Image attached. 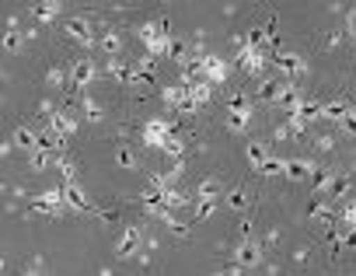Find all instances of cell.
<instances>
[{
	"label": "cell",
	"mask_w": 356,
	"mask_h": 276,
	"mask_svg": "<svg viewBox=\"0 0 356 276\" xmlns=\"http://www.w3.org/2000/svg\"><path fill=\"white\" fill-rule=\"evenodd\" d=\"M136 39L143 42V53H150V56H168L171 42H175L168 22H143V25H136Z\"/></svg>",
	"instance_id": "1"
},
{
	"label": "cell",
	"mask_w": 356,
	"mask_h": 276,
	"mask_svg": "<svg viewBox=\"0 0 356 276\" xmlns=\"http://www.w3.org/2000/svg\"><path fill=\"white\" fill-rule=\"evenodd\" d=\"M220 206H224V189H220V182H213V179L200 182L196 193H193V217H196V220H210Z\"/></svg>",
	"instance_id": "2"
},
{
	"label": "cell",
	"mask_w": 356,
	"mask_h": 276,
	"mask_svg": "<svg viewBox=\"0 0 356 276\" xmlns=\"http://www.w3.org/2000/svg\"><path fill=\"white\" fill-rule=\"evenodd\" d=\"M252 119H255V105L241 95V91H234L231 98H227V115H224V122H227V129L231 133H248V126H252Z\"/></svg>",
	"instance_id": "3"
},
{
	"label": "cell",
	"mask_w": 356,
	"mask_h": 276,
	"mask_svg": "<svg viewBox=\"0 0 356 276\" xmlns=\"http://www.w3.org/2000/svg\"><path fill=\"white\" fill-rule=\"evenodd\" d=\"M234 60H238V67L248 74V77H259L262 70H266V63L273 60L262 46H255V42H248V39H241L238 42V53H234Z\"/></svg>",
	"instance_id": "4"
},
{
	"label": "cell",
	"mask_w": 356,
	"mask_h": 276,
	"mask_svg": "<svg viewBox=\"0 0 356 276\" xmlns=\"http://www.w3.org/2000/svg\"><path fill=\"white\" fill-rule=\"evenodd\" d=\"M63 35L70 39V42H77L84 53H91V49H98V29H95V22L91 18H70L67 25H63Z\"/></svg>",
	"instance_id": "5"
},
{
	"label": "cell",
	"mask_w": 356,
	"mask_h": 276,
	"mask_svg": "<svg viewBox=\"0 0 356 276\" xmlns=\"http://www.w3.org/2000/svg\"><path fill=\"white\" fill-rule=\"evenodd\" d=\"M262 266V241L259 238H241L234 248V266L231 273H255Z\"/></svg>",
	"instance_id": "6"
},
{
	"label": "cell",
	"mask_w": 356,
	"mask_h": 276,
	"mask_svg": "<svg viewBox=\"0 0 356 276\" xmlns=\"http://www.w3.org/2000/svg\"><path fill=\"white\" fill-rule=\"evenodd\" d=\"M171 133H175L171 122H168L164 115H154V119H147V122L140 126V144H143L147 151H161Z\"/></svg>",
	"instance_id": "7"
},
{
	"label": "cell",
	"mask_w": 356,
	"mask_h": 276,
	"mask_svg": "<svg viewBox=\"0 0 356 276\" xmlns=\"http://www.w3.org/2000/svg\"><path fill=\"white\" fill-rule=\"evenodd\" d=\"M32 210L42 213V217H60L67 210V200H63V182L53 186V189H42L39 196H32Z\"/></svg>",
	"instance_id": "8"
},
{
	"label": "cell",
	"mask_w": 356,
	"mask_h": 276,
	"mask_svg": "<svg viewBox=\"0 0 356 276\" xmlns=\"http://www.w3.org/2000/svg\"><path fill=\"white\" fill-rule=\"evenodd\" d=\"M300 102H304V91H300L297 81H290V77L276 81V88H273V102H269V105H276V108H283V112H293Z\"/></svg>",
	"instance_id": "9"
},
{
	"label": "cell",
	"mask_w": 356,
	"mask_h": 276,
	"mask_svg": "<svg viewBox=\"0 0 356 276\" xmlns=\"http://www.w3.org/2000/svg\"><path fill=\"white\" fill-rule=\"evenodd\" d=\"M273 63L280 67V74L283 77H290V81H300L311 67H307V60L300 56V53H293V49H276L273 53Z\"/></svg>",
	"instance_id": "10"
},
{
	"label": "cell",
	"mask_w": 356,
	"mask_h": 276,
	"mask_svg": "<svg viewBox=\"0 0 356 276\" xmlns=\"http://www.w3.org/2000/svg\"><path fill=\"white\" fill-rule=\"evenodd\" d=\"M95 81H98V63H95L88 53L77 56V60L70 63V84H74L77 91H88Z\"/></svg>",
	"instance_id": "11"
},
{
	"label": "cell",
	"mask_w": 356,
	"mask_h": 276,
	"mask_svg": "<svg viewBox=\"0 0 356 276\" xmlns=\"http://www.w3.org/2000/svg\"><path fill=\"white\" fill-rule=\"evenodd\" d=\"M136 252H143V231L136 224H126L115 238V259H133Z\"/></svg>",
	"instance_id": "12"
},
{
	"label": "cell",
	"mask_w": 356,
	"mask_h": 276,
	"mask_svg": "<svg viewBox=\"0 0 356 276\" xmlns=\"http://www.w3.org/2000/svg\"><path fill=\"white\" fill-rule=\"evenodd\" d=\"M200 67H203V77L217 88V84H227V77H231V63L224 60V56H217V53H203L200 56Z\"/></svg>",
	"instance_id": "13"
},
{
	"label": "cell",
	"mask_w": 356,
	"mask_h": 276,
	"mask_svg": "<svg viewBox=\"0 0 356 276\" xmlns=\"http://www.w3.org/2000/svg\"><path fill=\"white\" fill-rule=\"evenodd\" d=\"M49 129H53L56 136H63V140H70V136L77 133V115H74L70 108H53V112H49Z\"/></svg>",
	"instance_id": "14"
},
{
	"label": "cell",
	"mask_w": 356,
	"mask_h": 276,
	"mask_svg": "<svg viewBox=\"0 0 356 276\" xmlns=\"http://www.w3.org/2000/svg\"><path fill=\"white\" fill-rule=\"evenodd\" d=\"M63 15V0H35L32 4V22L35 25H53Z\"/></svg>",
	"instance_id": "15"
},
{
	"label": "cell",
	"mask_w": 356,
	"mask_h": 276,
	"mask_svg": "<svg viewBox=\"0 0 356 276\" xmlns=\"http://www.w3.org/2000/svg\"><path fill=\"white\" fill-rule=\"evenodd\" d=\"M63 200H67V210H74V213H91V196L77 186V179H74V182H63Z\"/></svg>",
	"instance_id": "16"
},
{
	"label": "cell",
	"mask_w": 356,
	"mask_h": 276,
	"mask_svg": "<svg viewBox=\"0 0 356 276\" xmlns=\"http://www.w3.org/2000/svg\"><path fill=\"white\" fill-rule=\"evenodd\" d=\"M314 172H318L314 161H307V158H290L283 179H290V182H304V179H314Z\"/></svg>",
	"instance_id": "17"
},
{
	"label": "cell",
	"mask_w": 356,
	"mask_h": 276,
	"mask_svg": "<svg viewBox=\"0 0 356 276\" xmlns=\"http://www.w3.org/2000/svg\"><path fill=\"white\" fill-rule=\"evenodd\" d=\"M11 147H15V151H22V154H32V151L39 147V133H35V129H29V126H18V129H15V136H11Z\"/></svg>",
	"instance_id": "18"
},
{
	"label": "cell",
	"mask_w": 356,
	"mask_h": 276,
	"mask_svg": "<svg viewBox=\"0 0 356 276\" xmlns=\"http://www.w3.org/2000/svg\"><path fill=\"white\" fill-rule=\"evenodd\" d=\"M98 49H102V56H122V35H119V29H102Z\"/></svg>",
	"instance_id": "19"
},
{
	"label": "cell",
	"mask_w": 356,
	"mask_h": 276,
	"mask_svg": "<svg viewBox=\"0 0 356 276\" xmlns=\"http://www.w3.org/2000/svg\"><path fill=\"white\" fill-rule=\"evenodd\" d=\"M346 108H349V102H346V98H332V102H321V119H325V122H332V126L339 129V122H342Z\"/></svg>",
	"instance_id": "20"
},
{
	"label": "cell",
	"mask_w": 356,
	"mask_h": 276,
	"mask_svg": "<svg viewBox=\"0 0 356 276\" xmlns=\"http://www.w3.org/2000/svg\"><path fill=\"white\" fill-rule=\"evenodd\" d=\"M335 224H342L349 231V238L356 241V200H342L339 203V220Z\"/></svg>",
	"instance_id": "21"
},
{
	"label": "cell",
	"mask_w": 356,
	"mask_h": 276,
	"mask_svg": "<svg viewBox=\"0 0 356 276\" xmlns=\"http://www.w3.org/2000/svg\"><path fill=\"white\" fill-rule=\"evenodd\" d=\"M186 88H189V98H193L196 108L210 105V98H213V84L210 81H196V84H186Z\"/></svg>",
	"instance_id": "22"
},
{
	"label": "cell",
	"mask_w": 356,
	"mask_h": 276,
	"mask_svg": "<svg viewBox=\"0 0 356 276\" xmlns=\"http://www.w3.org/2000/svg\"><path fill=\"white\" fill-rule=\"evenodd\" d=\"M245 158H248V165L259 172V168H262V161L269 158V151H266V144H262V140H248V144H245Z\"/></svg>",
	"instance_id": "23"
},
{
	"label": "cell",
	"mask_w": 356,
	"mask_h": 276,
	"mask_svg": "<svg viewBox=\"0 0 356 276\" xmlns=\"http://www.w3.org/2000/svg\"><path fill=\"white\" fill-rule=\"evenodd\" d=\"M25 158H29V168H32V172H46V168H49V161H53L56 154H53V151H46V147L39 144V147H35L32 154H25Z\"/></svg>",
	"instance_id": "24"
},
{
	"label": "cell",
	"mask_w": 356,
	"mask_h": 276,
	"mask_svg": "<svg viewBox=\"0 0 356 276\" xmlns=\"http://www.w3.org/2000/svg\"><path fill=\"white\" fill-rule=\"evenodd\" d=\"M53 168L60 172V182H74V179H77V165H74V161H70L63 151L53 158Z\"/></svg>",
	"instance_id": "25"
},
{
	"label": "cell",
	"mask_w": 356,
	"mask_h": 276,
	"mask_svg": "<svg viewBox=\"0 0 356 276\" xmlns=\"http://www.w3.org/2000/svg\"><path fill=\"white\" fill-rule=\"evenodd\" d=\"M161 154H164V158H171V161H175V158H182V154H186V140L171 133L168 140H164V147H161Z\"/></svg>",
	"instance_id": "26"
},
{
	"label": "cell",
	"mask_w": 356,
	"mask_h": 276,
	"mask_svg": "<svg viewBox=\"0 0 356 276\" xmlns=\"http://www.w3.org/2000/svg\"><path fill=\"white\" fill-rule=\"evenodd\" d=\"M81 112H84L91 122H102V119H105V108H102V105H98V102H95L88 91H84V98H81Z\"/></svg>",
	"instance_id": "27"
},
{
	"label": "cell",
	"mask_w": 356,
	"mask_h": 276,
	"mask_svg": "<svg viewBox=\"0 0 356 276\" xmlns=\"http://www.w3.org/2000/svg\"><path fill=\"white\" fill-rule=\"evenodd\" d=\"M283 172H286V161H283V158H266V161H262V168H259V175H262V179H280Z\"/></svg>",
	"instance_id": "28"
},
{
	"label": "cell",
	"mask_w": 356,
	"mask_h": 276,
	"mask_svg": "<svg viewBox=\"0 0 356 276\" xmlns=\"http://www.w3.org/2000/svg\"><path fill=\"white\" fill-rule=\"evenodd\" d=\"M112 161H115L119 168H126V172H136V154H133L129 147H115V151H112Z\"/></svg>",
	"instance_id": "29"
},
{
	"label": "cell",
	"mask_w": 356,
	"mask_h": 276,
	"mask_svg": "<svg viewBox=\"0 0 356 276\" xmlns=\"http://www.w3.org/2000/svg\"><path fill=\"white\" fill-rule=\"evenodd\" d=\"M224 206H227V210H245V206H248L245 189H231V193H224Z\"/></svg>",
	"instance_id": "30"
},
{
	"label": "cell",
	"mask_w": 356,
	"mask_h": 276,
	"mask_svg": "<svg viewBox=\"0 0 356 276\" xmlns=\"http://www.w3.org/2000/svg\"><path fill=\"white\" fill-rule=\"evenodd\" d=\"M22 49V32L11 25V29H4V53H18Z\"/></svg>",
	"instance_id": "31"
},
{
	"label": "cell",
	"mask_w": 356,
	"mask_h": 276,
	"mask_svg": "<svg viewBox=\"0 0 356 276\" xmlns=\"http://www.w3.org/2000/svg\"><path fill=\"white\" fill-rule=\"evenodd\" d=\"M70 81V70H63V67H49V74H46V84L49 88H63Z\"/></svg>",
	"instance_id": "32"
},
{
	"label": "cell",
	"mask_w": 356,
	"mask_h": 276,
	"mask_svg": "<svg viewBox=\"0 0 356 276\" xmlns=\"http://www.w3.org/2000/svg\"><path fill=\"white\" fill-rule=\"evenodd\" d=\"M339 133H346V136H356V108H353V105L346 108V115H342V122H339Z\"/></svg>",
	"instance_id": "33"
},
{
	"label": "cell",
	"mask_w": 356,
	"mask_h": 276,
	"mask_svg": "<svg viewBox=\"0 0 356 276\" xmlns=\"http://www.w3.org/2000/svg\"><path fill=\"white\" fill-rule=\"evenodd\" d=\"M342 29H346V35L356 42V4L353 8H346V18H342Z\"/></svg>",
	"instance_id": "34"
},
{
	"label": "cell",
	"mask_w": 356,
	"mask_h": 276,
	"mask_svg": "<svg viewBox=\"0 0 356 276\" xmlns=\"http://www.w3.org/2000/svg\"><path fill=\"white\" fill-rule=\"evenodd\" d=\"M314 147H318L321 154H328V151L335 147V136H332V133H321V136H318V140H314Z\"/></svg>",
	"instance_id": "35"
},
{
	"label": "cell",
	"mask_w": 356,
	"mask_h": 276,
	"mask_svg": "<svg viewBox=\"0 0 356 276\" xmlns=\"http://www.w3.org/2000/svg\"><path fill=\"white\" fill-rule=\"evenodd\" d=\"M241 238H255V227H252V220H241Z\"/></svg>",
	"instance_id": "36"
},
{
	"label": "cell",
	"mask_w": 356,
	"mask_h": 276,
	"mask_svg": "<svg viewBox=\"0 0 356 276\" xmlns=\"http://www.w3.org/2000/svg\"><path fill=\"white\" fill-rule=\"evenodd\" d=\"M353 175H356V161H353Z\"/></svg>",
	"instance_id": "37"
}]
</instances>
